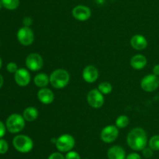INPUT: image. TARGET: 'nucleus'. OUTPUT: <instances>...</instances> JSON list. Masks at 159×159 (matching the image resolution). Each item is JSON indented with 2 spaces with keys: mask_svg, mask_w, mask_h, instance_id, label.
Instances as JSON below:
<instances>
[{
  "mask_svg": "<svg viewBox=\"0 0 159 159\" xmlns=\"http://www.w3.org/2000/svg\"><path fill=\"white\" fill-rule=\"evenodd\" d=\"M127 145L134 151H142L147 147L148 143L147 133L142 128H134L127 134Z\"/></svg>",
  "mask_w": 159,
  "mask_h": 159,
  "instance_id": "obj_1",
  "label": "nucleus"
},
{
  "mask_svg": "<svg viewBox=\"0 0 159 159\" xmlns=\"http://www.w3.org/2000/svg\"><path fill=\"white\" fill-rule=\"evenodd\" d=\"M50 84L56 89H62L66 87L70 80V75L67 70L57 69L50 75Z\"/></svg>",
  "mask_w": 159,
  "mask_h": 159,
  "instance_id": "obj_2",
  "label": "nucleus"
},
{
  "mask_svg": "<svg viewBox=\"0 0 159 159\" xmlns=\"http://www.w3.org/2000/svg\"><path fill=\"white\" fill-rule=\"evenodd\" d=\"M7 130L11 133H17L24 129L25 119L20 114H12L7 118L6 122Z\"/></svg>",
  "mask_w": 159,
  "mask_h": 159,
  "instance_id": "obj_3",
  "label": "nucleus"
},
{
  "mask_svg": "<svg viewBox=\"0 0 159 159\" xmlns=\"http://www.w3.org/2000/svg\"><path fill=\"white\" fill-rule=\"evenodd\" d=\"M12 145L17 151L20 153H28L32 151L34 142L26 135H17L12 140Z\"/></svg>",
  "mask_w": 159,
  "mask_h": 159,
  "instance_id": "obj_4",
  "label": "nucleus"
},
{
  "mask_svg": "<svg viewBox=\"0 0 159 159\" xmlns=\"http://www.w3.org/2000/svg\"><path fill=\"white\" fill-rule=\"evenodd\" d=\"M75 144V140L70 134H63L56 139L55 146L60 152L65 153L71 151Z\"/></svg>",
  "mask_w": 159,
  "mask_h": 159,
  "instance_id": "obj_5",
  "label": "nucleus"
},
{
  "mask_svg": "<svg viewBox=\"0 0 159 159\" xmlns=\"http://www.w3.org/2000/svg\"><path fill=\"white\" fill-rule=\"evenodd\" d=\"M119 136V129L116 126L110 125L107 126L102 129L100 133L101 140L107 143L114 142Z\"/></svg>",
  "mask_w": 159,
  "mask_h": 159,
  "instance_id": "obj_6",
  "label": "nucleus"
},
{
  "mask_svg": "<svg viewBox=\"0 0 159 159\" xmlns=\"http://www.w3.org/2000/svg\"><path fill=\"white\" fill-rule=\"evenodd\" d=\"M17 39L21 45L24 46L32 45L34 41V34L29 26H23L17 32Z\"/></svg>",
  "mask_w": 159,
  "mask_h": 159,
  "instance_id": "obj_7",
  "label": "nucleus"
},
{
  "mask_svg": "<svg viewBox=\"0 0 159 159\" xmlns=\"http://www.w3.org/2000/svg\"><path fill=\"white\" fill-rule=\"evenodd\" d=\"M141 87L146 92H153L159 87V78L155 74L144 76L141 81Z\"/></svg>",
  "mask_w": 159,
  "mask_h": 159,
  "instance_id": "obj_8",
  "label": "nucleus"
},
{
  "mask_svg": "<svg viewBox=\"0 0 159 159\" xmlns=\"http://www.w3.org/2000/svg\"><path fill=\"white\" fill-rule=\"evenodd\" d=\"M87 101L92 108H99L104 104L103 94L98 89H93L87 94Z\"/></svg>",
  "mask_w": 159,
  "mask_h": 159,
  "instance_id": "obj_9",
  "label": "nucleus"
},
{
  "mask_svg": "<svg viewBox=\"0 0 159 159\" xmlns=\"http://www.w3.org/2000/svg\"><path fill=\"white\" fill-rule=\"evenodd\" d=\"M26 65L31 71H38L43 65V58L38 53H31L26 57Z\"/></svg>",
  "mask_w": 159,
  "mask_h": 159,
  "instance_id": "obj_10",
  "label": "nucleus"
},
{
  "mask_svg": "<svg viewBox=\"0 0 159 159\" xmlns=\"http://www.w3.org/2000/svg\"><path fill=\"white\" fill-rule=\"evenodd\" d=\"M71 14L72 17L79 21H86L91 17L92 12L88 6L84 5H78L73 8Z\"/></svg>",
  "mask_w": 159,
  "mask_h": 159,
  "instance_id": "obj_11",
  "label": "nucleus"
},
{
  "mask_svg": "<svg viewBox=\"0 0 159 159\" xmlns=\"http://www.w3.org/2000/svg\"><path fill=\"white\" fill-rule=\"evenodd\" d=\"M16 83L20 87H26L30 83L31 76L29 71L26 69L20 68L14 74Z\"/></svg>",
  "mask_w": 159,
  "mask_h": 159,
  "instance_id": "obj_12",
  "label": "nucleus"
},
{
  "mask_svg": "<svg viewBox=\"0 0 159 159\" xmlns=\"http://www.w3.org/2000/svg\"><path fill=\"white\" fill-rule=\"evenodd\" d=\"M82 77L85 82L89 84L95 83L99 78V71L97 68L93 65H89L84 68L82 72Z\"/></svg>",
  "mask_w": 159,
  "mask_h": 159,
  "instance_id": "obj_13",
  "label": "nucleus"
},
{
  "mask_svg": "<svg viewBox=\"0 0 159 159\" xmlns=\"http://www.w3.org/2000/svg\"><path fill=\"white\" fill-rule=\"evenodd\" d=\"M37 98L42 104H50L54 101V94L51 89L43 87L40 88L37 92Z\"/></svg>",
  "mask_w": 159,
  "mask_h": 159,
  "instance_id": "obj_14",
  "label": "nucleus"
},
{
  "mask_svg": "<svg viewBox=\"0 0 159 159\" xmlns=\"http://www.w3.org/2000/svg\"><path fill=\"white\" fill-rule=\"evenodd\" d=\"M109 159H126L125 150L119 145L112 146L107 151Z\"/></svg>",
  "mask_w": 159,
  "mask_h": 159,
  "instance_id": "obj_15",
  "label": "nucleus"
},
{
  "mask_svg": "<svg viewBox=\"0 0 159 159\" xmlns=\"http://www.w3.org/2000/svg\"><path fill=\"white\" fill-rule=\"evenodd\" d=\"M130 45L136 50H144L147 48L148 41L141 34H135L130 39Z\"/></svg>",
  "mask_w": 159,
  "mask_h": 159,
  "instance_id": "obj_16",
  "label": "nucleus"
},
{
  "mask_svg": "<svg viewBox=\"0 0 159 159\" xmlns=\"http://www.w3.org/2000/svg\"><path fill=\"white\" fill-rule=\"evenodd\" d=\"M130 65L134 70H142L146 66L148 63L147 58L141 54H138L134 55L130 59Z\"/></svg>",
  "mask_w": 159,
  "mask_h": 159,
  "instance_id": "obj_17",
  "label": "nucleus"
},
{
  "mask_svg": "<svg viewBox=\"0 0 159 159\" xmlns=\"http://www.w3.org/2000/svg\"><path fill=\"white\" fill-rule=\"evenodd\" d=\"M34 82L37 87L43 88V87H46L50 83V77L46 73H38L34 76Z\"/></svg>",
  "mask_w": 159,
  "mask_h": 159,
  "instance_id": "obj_18",
  "label": "nucleus"
},
{
  "mask_svg": "<svg viewBox=\"0 0 159 159\" xmlns=\"http://www.w3.org/2000/svg\"><path fill=\"white\" fill-rule=\"evenodd\" d=\"M38 110L35 107H27L23 112V117L25 121L33 122L38 117Z\"/></svg>",
  "mask_w": 159,
  "mask_h": 159,
  "instance_id": "obj_19",
  "label": "nucleus"
},
{
  "mask_svg": "<svg viewBox=\"0 0 159 159\" xmlns=\"http://www.w3.org/2000/svg\"><path fill=\"white\" fill-rule=\"evenodd\" d=\"M130 123V119H129L128 116L126 115H121L116 119L115 122V126L118 128V129H123V128L127 127Z\"/></svg>",
  "mask_w": 159,
  "mask_h": 159,
  "instance_id": "obj_20",
  "label": "nucleus"
},
{
  "mask_svg": "<svg viewBox=\"0 0 159 159\" xmlns=\"http://www.w3.org/2000/svg\"><path fill=\"white\" fill-rule=\"evenodd\" d=\"M3 7L8 10H14L20 6V0H2Z\"/></svg>",
  "mask_w": 159,
  "mask_h": 159,
  "instance_id": "obj_21",
  "label": "nucleus"
},
{
  "mask_svg": "<svg viewBox=\"0 0 159 159\" xmlns=\"http://www.w3.org/2000/svg\"><path fill=\"white\" fill-rule=\"evenodd\" d=\"M98 90L102 94H109L113 90L112 84L109 82H102L99 84L98 87Z\"/></svg>",
  "mask_w": 159,
  "mask_h": 159,
  "instance_id": "obj_22",
  "label": "nucleus"
},
{
  "mask_svg": "<svg viewBox=\"0 0 159 159\" xmlns=\"http://www.w3.org/2000/svg\"><path fill=\"white\" fill-rule=\"evenodd\" d=\"M148 146L153 151H159V135H155L151 137L148 141Z\"/></svg>",
  "mask_w": 159,
  "mask_h": 159,
  "instance_id": "obj_23",
  "label": "nucleus"
},
{
  "mask_svg": "<svg viewBox=\"0 0 159 159\" xmlns=\"http://www.w3.org/2000/svg\"><path fill=\"white\" fill-rule=\"evenodd\" d=\"M9 150V144L4 139H0V154H4Z\"/></svg>",
  "mask_w": 159,
  "mask_h": 159,
  "instance_id": "obj_24",
  "label": "nucleus"
},
{
  "mask_svg": "<svg viewBox=\"0 0 159 159\" xmlns=\"http://www.w3.org/2000/svg\"><path fill=\"white\" fill-rule=\"evenodd\" d=\"M6 70H7V71L9 72V73H14V74H15L16 72L19 70L18 65H16V63H15V62H9V63L7 64V65H6Z\"/></svg>",
  "mask_w": 159,
  "mask_h": 159,
  "instance_id": "obj_25",
  "label": "nucleus"
},
{
  "mask_svg": "<svg viewBox=\"0 0 159 159\" xmlns=\"http://www.w3.org/2000/svg\"><path fill=\"white\" fill-rule=\"evenodd\" d=\"M65 157V159H81V157L79 153L75 151H70L67 152L66 155Z\"/></svg>",
  "mask_w": 159,
  "mask_h": 159,
  "instance_id": "obj_26",
  "label": "nucleus"
},
{
  "mask_svg": "<svg viewBox=\"0 0 159 159\" xmlns=\"http://www.w3.org/2000/svg\"><path fill=\"white\" fill-rule=\"evenodd\" d=\"M153 151H154L151 147H144V149L142 150L143 156H144V157H146V158H151V157L153 156Z\"/></svg>",
  "mask_w": 159,
  "mask_h": 159,
  "instance_id": "obj_27",
  "label": "nucleus"
},
{
  "mask_svg": "<svg viewBox=\"0 0 159 159\" xmlns=\"http://www.w3.org/2000/svg\"><path fill=\"white\" fill-rule=\"evenodd\" d=\"M48 159H65V157L61 154V152H54L50 154Z\"/></svg>",
  "mask_w": 159,
  "mask_h": 159,
  "instance_id": "obj_28",
  "label": "nucleus"
},
{
  "mask_svg": "<svg viewBox=\"0 0 159 159\" xmlns=\"http://www.w3.org/2000/svg\"><path fill=\"white\" fill-rule=\"evenodd\" d=\"M6 126L4 123H2V121H0V139L2 138L6 134Z\"/></svg>",
  "mask_w": 159,
  "mask_h": 159,
  "instance_id": "obj_29",
  "label": "nucleus"
},
{
  "mask_svg": "<svg viewBox=\"0 0 159 159\" xmlns=\"http://www.w3.org/2000/svg\"><path fill=\"white\" fill-rule=\"evenodd\" d=\"M126 159H141V157L138 153H130L126 157Z\"/></svg>",
  "mask_w": 159,
  "mask_h": 159,
  "instance_id": "obj_30",
  "label": "nucleus"
},
{
  "mask_svg": "<svg viewBox=\"0 0 159 159\" xmlns=\"http://www.w3.org/2000/svg\"><path fill=\"white\" fill-rule=\"evenodd\" d=\"M33 23V20L30 17H25L23 20V23L25 26H30Z\"/></svg>",
  "mask_w": 159,
  "mask_h": 159,
  "instance_id": "obj_31",
  "label": "nucleus"
},
{
  "mask_svg": "<svg viewBox=\"0 0 159 159\" xmlns=\"http://www.w3.org/2000/svg\"><path fill=\"white\" fill-rule=\"evenodd\" d=\"M153 74L157 76H159V64H157L153 67Z\"/></svg>",
  "mask_w": 159,
  "mask_h": 159,
  "instance_id": "obj_32",
  "label": "nucleus"
},
{
  "mask_svg": "<svg viewBox=\"0 0 159 159\" xmlns=\"http://www.w3.org/2000/svg\"><path fill=\"white\" fill-rule=\"evenodd\" d=\"M3 83H4V80H3V76L0 74V88L2 87Z\"/></svg>",
  "mask_w": 159,
  "mask_h": 159,
  "instance_id": "obj_33",
  "label": "nucleus"
},
{
  "mask_svg": "<svg viewBox=\"0 0 159 159\" xmlns=\"http://www.w3.org/2000/svg\"><path fill=\"white\" fill-rule=\"evenodd\" d=\"M2 7H3L2 2V0H0V9H1Z\"/></svg>",
  "mask_w": 159,
  "mask_h": 159,
  "instance_id": "obj_34",
  "label": "nucleus"
},
{
  "mask_svg": "<svg viewBox=\"0 0 159 159\" xmlns=\"http://www.w3.org/2000/svg\"><path fill=\"white\" fill-rule=\"evenodd\" d=\"M2 65V59L0 58V69H1Z\"/></svg>",
  "mask_w": 159,
  "mask_h": 159,
  "instance_id": "obj_35",
  "label": "nucleus"
}]
</instances>
